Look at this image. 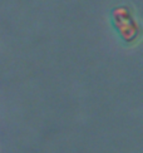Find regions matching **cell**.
<instances>
[{
	"label": "cell",
	"instance_id": "obj_1",
	"mask_svg": "<svg viewBox=\"0 0 143 153\" xmlns=\"http://www.w3.org/2000/svg\"><path fill=\"white\" fill-rule=\"evenodd\" d=\"M113 25L119 36L126 43H132L138 36V25L136 23L132 9L128 6H117L112 10Z\"/></svg>",
	"mask_w": 143,
	"mask_h": 153
}]
</instances>
